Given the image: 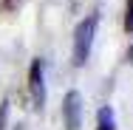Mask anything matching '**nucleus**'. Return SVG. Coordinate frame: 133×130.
I'll return each instance as SVG.
<instances>
[{
    "mask_svg": "<svg viewBox=\"0 0 133 130\" xmlns=\"http://www.w3.org/2000/svg\"><path fill=\"white\" fill-rule=\"evenodd\" d=\"M96 23H99V17L96 14H88L85 20H82L77 31H74V65L82 68L85 62H88V57H91V48H94V37H96Z\"/></svg>",
    "mask_w": 133,
    "mask_h": 130,
    "instance_id": "nucleus-1",
    "label": "nucleus"
},
{
    "mask_svg": "<svg viewBox=\"0 0 133 130\" xmlns=\"http://www.w3.org/2000/svg\"><path fill=\"white\" fill-rule=\"evenodd\" d=\"M62 119H65V130H79L82 127V96H79V91H68L65 93Z\"/></svg>",
    "mask_w": 133,
    "mask_h": 130,
    "instance_id": "nucleus-2",
    "label": "nucleus"
},
{
    "mask_svg": "<svg viewBox=\"0 0 133 130\" xmlns=\"http://www.w3.org/2000/svg\"><path fill=\"white\" fill-rule=\"evenodd\" d=\"M28 88H31L34 107L43 110V105H45V77H43V62H40V59L31 62V71H28Z\"/></svg>",
    "mask_w": 133,
    "mask_h": 130,
    "instance_id": "nucleus-3",
    "label": "nucleus"
},
{
    "mask_svg": "<svg viewBox=\"0 0 133 130\" xmlns=\"http://www.w3.org/2000/svg\"><path fill=\"white\" fill-rule=\"evenodd\" d=\"M96 130H116L113 107H102V110H99V127H96Z\"/></svg>",
    "mask_w": 133,
    "mask_h": 130,
    "instance_id": "nucleus-4",
    "label": "nucleus"
},
{
    "mask_svg": "<svg viewBox=\"0 0 133 130\" xmlns=\"http://www.w3.org/2000/svg\"><path fill=\"white\" fill-rule=\"evenodd\" d=\"M125 28H128V31H133V0L128 3V14H125Z\"/></svg>",
    "mask_w": 133,
    "mask_h": 130,
    "instance_id": "nucleus-5",
    "label": "nucleus"
},
{
    "mask_svg": "<svg viewBox=\"0 0 133 130\" xmlns=\"http://www.w3.org/2000/svg\"><path fill=\"white\" fill-rule=\"evenodd\" d=\"M6 113H9V99L0 105V130H6Z\"/></svg>",
    "mask_w": 133,
    "mask_h": 130,
    "instance_id": "nucleus-6",
    "label": "nucleus"
},
{
    "mask_svg": "<svg viewBox=\"0 0 133 130\" xmlns=\"http://www.w3.org/2000/svg\"><path fill=\"white\" fill-rule=\"evenodd\" d=\"M128 62H133V45L128 48Z\"/></svg>",
    "mask_w": 133,
    "mask_h": 130,
    "instance_id": "nucleus-7",
    "label": "nucleus"
}]
</instances>
